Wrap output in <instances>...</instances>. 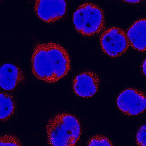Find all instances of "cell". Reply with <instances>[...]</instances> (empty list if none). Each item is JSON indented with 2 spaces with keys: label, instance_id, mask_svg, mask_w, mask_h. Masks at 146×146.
<instances>
[{
  "label": "cell",
  "instance_id": "1",
  "mask_svg": "<svg viewBox=\"0 0 146 146\" xmlns=\"http://www.w3.org/2000/svg\"><path fill=\"white\" fill-rule=\"evenodd\" d=\"M31 72L37 79L54 84L64 78L71 69V61L64 47L55 42L39 43L31 58Z\"/></svg>",
  "mask_w": 146,
  "mask_h": 146
},
{
  "label": "cell",
  "instance_id": "2",
  "mask_svg": "<svg viewBox=\"0 0 146 146\" xmlns=\"http://www.w3.org/2000/svg\"><path fill=\"white\" fill-rule=\"evenodd\" d=\"M46 132L49 145L75 146L80 137V123L75 116L63 113L48 121Z\"/></svg>",
  "mask_w": 146,
  "mask_h": 146
},
{
  "label": "cell",
  "instance_id": "3",
  "mask_svg": "<svg viewBox=\"0 0 146 146\" xmlns=\"http://www.w3.org/2000/svg\"><path fill=\"white\" fill-rule=\"evenodd\" d=\"M73 23L75 29L81 35L92 37L99 33L104 28V12L96 4L83 3L74 12Z\"/></svg>",
  "mask_w": 146,
  "mask_h": 146
},
{
  "label": "cell",
  "instance_id": "4",
  "mask_svg": "<svg viewBox=\"0 0 146 146\" xmlns=\"http://www.w3.org/2000/svg\"><path fill=\"white\" fill-rule=\"evenodd\" d=\"M100 42L104 53L113 58L122 56L129 46L126 33L119 27H111L105 30L100 36Z\"/></svg>",
  "mask_w": 146,
  "mask_h": 146
},
{
  "label": "cell",
  "instance_id": "5",
  "mask_svg": "<svg viewBox=\"0 0 146 146\" xmlns=\"http://www.w3.org/2000/svg\"><path fill=\"white\" fill-rule=\"evenodd\" d=\"M116 105L119 111L125 115H138L146 110V96L137 89H125L117 96Z\"/></svg>",
  "mask_w": 146,
  "mask_h": 146
},
{
  "label": "cell",
  "instance_id": "6",
  "mask_svg": "<svg viewBox=\"0 0 146 146\" xmlns=\"http://www.w3.org/2000/svg\"><path fill=\"white\" fill-rule=\"evenodd\" d=\"M67 4L64 0H37L35 10L40 19L47 23H54L66 14Z\"/></svg>",
  "mask_w": 146,
  "mask_h": 146
},
{
  "label": "cell",
  "instance_id": "7",
  "mask_svg": "<svg viewBox=\"0 0 146 146\" xmlns=\"http://www.w3.org/2000/svg\"><path fill=\"white\" fill-rule=\"evenodd\" d=\"M100 82V78L95 73L87 71L79 73L73 79V92L81 97H91L97 92Z\"/></svg>",
  "mask_w": 146,
  "mask_h": 146
},
{
  "label": "cell",
  "instance_id": "8",
  "mask_svg": "<svg viewBox=\"0 0 146 146\" xmlns=\"http://www.w3.org/2000/svg\"><path fill=\"white\" fill-rule=\"evenodd\" d=\"M25 78L23 71L11 63H5L0 68V87L6 91H12Z\"/></svg>",
  "mask_w": 146,
  "mask_h": 146
},
{
  "label": "cell",
  "instance_id": "9",
  "mask_svg": "<svg viewBox=\"0 0 146 146\" xmlns=\"http://www.w3.org/2000/svg\"><path fill=\"white\" fill-rule=\"evenodd\" d=\"M146 20L145 18L136 21L127 31L129 43L136 50L145 52L146 48Z\"/></svg>",
  "mask_w": 146,
  "mask_h": 146
},
{
  "label": "cell",
  "instance_id": "10",
  "mask_svg": "<svg viewBox=\"0 0 146 146\" xmlns=\"http://www.w3.org/2000/svg\"><path fill=\"white\" fill-rule=\"evenodd\" d=\"M0 119L2 122L7 121L14 114L15 110V102L9 94L0 93Z\"/></svg>",
  "mask_w": 146,
  "mask_h": 146
},
{
  "label": "cell",
  "instance_id": "11",
  "mask_svg": "<svg viewBox=\"0 0 146 146\" xmlns=\"http://www.w3.org/2000/svg\"><path fill=\"white\" fill-rule=\"evenodd\" d=\"M88 146H113V143L108 137L103 135H96L89 140Z\"/></svg>",
  "mask_w": 146,
  "mask_h": 146
},
{
  "label": "cell",
  "instance_id": "12",
  "mask_svg": "<svg viewBox=\"0 0 146 146\" xmlns=\"http://www.w3.org/2000/svg\"><path fill=\"white\" fill-rule=\"evenodd\" d=\"M1 146H21L19 139L13 135H5L0 138Z\"/></svg>",
  "mask_w": 146,
  "mask_h": 146
},
{
  "label": "cell",
  "instance_id": "13",
  "mask_svg": "<svg viewBox=\"0 0 146 146\" xmlns=\"http://www.w3.org/2000/svg\"><path fill=\"white\" fill-rule=\"evenodd\" d=\"M146 126L143 124L139 129L136 135V141L139 146H146Z\"/></svg>",
  "mask_w": 146,
  "mask_h": 146
},
{
  "label": "cell",
  "instance_id": "14",
  "mask_svg": "<svg viewBox=\"0 0 146 146\" xmlns=\"http://www.w3.org/2000/svg\"><path fill=\"white\" fill-rule=\"evenodd\" d=\"M146 60H145V61L143 62V64L142 65V69L143 70V73L145 74H146V65H145V63H146Z\"/></svg>",
  "mask_w": 146,
  "mask_h": 146
},
{
  "label": "cell",
  "instance_id": "15",
  "mask_svg": "<svg viewBox=\"0 0 146 146\" xmlns=\"http://www.w3.org/2000/svg\"><path fill=\"white\" fill-rule=\"evenodd\" d=\"M127 2H129V3H138L140 2V1H125Z\"/></svg>",
  "mask_w": 146,
  "mask_h": 146
}]
</instances>
